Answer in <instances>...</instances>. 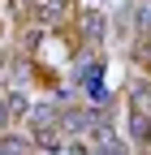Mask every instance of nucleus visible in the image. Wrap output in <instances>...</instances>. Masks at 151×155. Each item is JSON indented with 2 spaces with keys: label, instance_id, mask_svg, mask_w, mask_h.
<instances>
[{
  "label": "nucleus",
  "instance_id": "1",
  "mask_svg": "<svg viewBox=\"0 0 151 155\" xmlns=\"http://www.w3.org/2000/svg\"><path fill=\"white\" fill-rule=\"evenodd\" d=\"M39 147H43V151H61V134H56L52 125H43V129H39Z\"/></svg>",
  "mask_w": 151,
  "mask_h": 155
},
{
  "label": "nucleus",
  "instance_id": "2",
  "mask_svg": "<svg viewBox=\"0 0 151 155\" xmlns=\"http://www.w3.org/2000/svg\"><path fill=\"white\" fill-rule=\"evenodd\" d=\"M0 147H5V155H26V142L22 138H5Z\"/></svg>",
  "mask_w": 151,
  "mask_h": 155
},
{
  "label": "nucleus",
  "instance_id": "3",
  "mask_svg": "<svg viewBox=\"0 0 151 155\" xmlns=\"http://www.w3.org/2000/svg\"><path fill=\"white\" fill-rule=\"evenodd\" d=\"M9 116H26V99L22 95H9Z\"/></svg>",
  "mask_w": 151,
  "mask_h": 155
},
{
  "label": "nucleus",
  "instance_id": "4",
  "mask_svg": "<svg viewBox=\"0 0 151 155\" xmlns=\"http://www.w3.org/2000/svg\"><path fill=\"white\" fill-rule=\"evenodd\" d=\"M134 138H151V121L147 116H134Z\"/></svg>",
  "mask_w": 151,
  "mask_h": 155
},
{
  "label": "nucleus",
  "instance_id": "5",
  "mask_svg": "<svg viewBox=\"0 0 151 155\" xmlns=\"http://www.w3.org/2000/svg\"><path fill=\"white\" fill-rule=\"evenodd\" d=\"M99 155H121V147H117V142H104V151H99Z\"/></svg>",
  "mask_w": 151,
  "mask_h": 155
},
{
  "label": "nucleus",
  "instance_id": "6",
  "mask_svg": "<svg viewBox=\"0 0 151 155\" xmlns=\"http://www.w3.org/2000/svg\"><path fill=\"white\" fill-rule=\"evenodd\" d=\"M5 116H9V112H5V104H0V125H5Z\"/></svg>",
  "mask_w": 151,
  "mask_h": 155
}]
</instances>
